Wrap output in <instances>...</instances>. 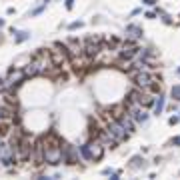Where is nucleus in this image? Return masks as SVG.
<instances>
[{
    "mask_svg": "<svg viewBox=\"0 0 180 180\" xmlns=\"http://www.w3.org/2000/svg\"><path fill=\"white\" fill-rule=\"evenodd\" d=\"M80 152L86 160H100L102 154H104V146H102L100 140L98 142H88V144L80 146Z\"/></svg>",
    "mask_w": 180,
    "mask_h": 180,
    "instance_id": "f257e3e1",
    "label": "nucleus"
},
{
    "mask_svg": "<svg viewBox=\"0 0 180 180\" xmlns=\"http://www.w3.org/2000/svg\"><path fill=\"white\" fill-rule=\"evenodd\" d=\"M62 148L60 146H44V162L48 164H52V166H56V164H60L62 162Z\"/></svg>",
    "mask_w": 180,
    "mask_h": 180,
    "instance_id": "f03ea898",
    "label": "nucleus"
},
{
    "mask_svg": "<svg viewBox=\"0 0 180 180\" xmlns=\"http://www.w3.org/2000/svg\"><path fill=\"white\" fill-rule=\"evenodd\" d=\"M108 132L112 134V138H114L116 142H124L126 136H128V130H126L118 120H112V122L108 124Z\"/></svg>",
    "mask_w": 180,
    "mask_h": 180,
    "instance_id": "7ed1b4c3",
    "label": "nucleus"
},
{
    "mask_svg": "<svg viewBox=\"0 0 180 180\" xmlns=\"http://www.w3.org/2000/svg\"><path fill=\"white\" fill-rule=\"evenodd\" d=\"M134 82H136V86H140V88H144V90L154 86V84H152V82H154L152 76H150L148 72H144V70H138V74H134Z\"/></svg>",
    "mask_w": 180,
    "mask_h": 180,
    "instance_id": "20e7f679",
    "label": "nucleus"
},
{
    "mask_svg": "<svg viewBox=\"0 0 180 180\" xmlns=\"http://www.w3.org/2000/svg\"><path fill=\"white\" fill-rule=\"evenodd\" d=\"M0 162H4L6 166H10L14 162V148L10 144H2L0 142Z\"/></svg>",
    "mask_w": 180,
    "mask_h": 180,
    "instance_id": "39448f33",
    "label": "nucleus"
},
{
    "mask_svg": "<svg viewBox=\"0 0 180 180\" xmlns=\"http://www.w3.org/2000/svg\"><path fill=\"white\" fill-rule=\"evenodd\" d=\"M62 156H64V160L68 164H76L78 162V152H76L74 146H64L62 148Z\"/></svg>",
    "mask_w": 180,
    "mask_h": 180,
    "instance_id": "423d86ee",
    "label": "nucleus"
},
{
    "mask_svg": "<svg viewBox=\"0 0 180 180\" xmlns=\"http://www.w3.org/2000/svg\"><path fill=\"white\" fill-rule=\"evenodd\" d=\"M98 140L102 142V146L106 148V146H110V148H114V144H118L114 138H112V134L108 132V130H104V132H100V136H98Z\"/></svg>",
    "mask_w": 180,
    "mask_h": 180,
    "instance_id": "0eeeda50",
    "label": "nucleus"
},
{
    "mask_svg": "<svg viewBox=\"0 0 180 180\" xmlns=\"http://www.w3.org/2000/svg\"><path fill=\"white\" fill-rule=\"evenodd\" d=\"M118 122H120V124H122L128 132H132V130H134V120H132V116H130L128 112H126V114H120V116H118Z\"/></svg>",
    "mask_w": 180,
    "mask_h": 180,
    "instance_id": "6e6552de",
    "label": "nucleus"
},
{
    "mask_svg": "<svg viewBox=\"0 0 180 180\" xmlns=\"http://www.w3.org/2000/svg\"><path fill=\"white\" fill-rule=\"evenodd\" d=\"M98 52H100V38H96V40L90 38L88 44H86V54L88 56H96Z\"/></svg>",
    "mask_w": 180,
    "mask_h": 180,
    "instance_id": "1a4fd4ad",
    "label": "nucleus"
},
{
    "mask_svg": "<svg viewBox=\"0 0 180 180\" xmlns=\"http://www.w3.org/2000/svg\"><path fill=\"white\" fill-rule=\"evenodd\" d=\"M140 36H142V28H140V26H134V24L126 26V38L136 40V38H140Z\"/></svg>",
    "mask_w": 180,
    "mask_h": 180,
    "instance_id": "9d476101",
    "label": "nucleus"
},
{
    "mask_svg": "<svg viewBox=\"0 0 180 180\" xmlns=\"http://www.w3.org/2000/svg\"><path fill=\"white\" fill-rule=\"evenodd\" d=\"M24 78H26V74H24V72H20V70H18V72H12V74L8 76V80H6V86L10 88L12 84H18V82H20V80H24Z\"/></svg>",
    "mask_w": 180,
    "mask_h": 180,
    "instance_id": "9b49d317",
    "label": "nucleus"
},
{
    "mask_svg": "<svg viewBox=\"0 0 180 180\" xmlns=\"http://www.w3.org/2000/svg\"><path fill=\"white\" fill-rule=\"evenodd\" d=\"M138 50L140 48H136V46H124L122 48V58H134L138 54Z\"/></svg>",
    "mask_w": 180,
    "mask_h": 180,
    "instance_id": "f8f14e48",
    "label": "nucleus"
},
{
    "mask_svg": "<svg viewBox=\"0 0 180 180\" xmlns=\"http://www.w3.org/2000/svg\"><path fill=\"white\" fill-rule=\"evenodd\" d=\"M164 108V96H158V100L154 102V114H160Z\"/></svg>",
    "mask_w": 180,
    "mask_h": 180,
    "instance_id": "ddd939ff",
    "label": "nucleus"
},
{
    "mask_svg": "<svg viewBox=\"0 0 180 180\" xmlns=\"http://www.w3.org/2000/svg\"><path fill=\"white\" fill-rule=\"evenodd\" d=\"M140 166H144V158H140V156H134V158L130 160V168H140Z\"/></svg>",
    "mask_w": 180,
    "mask_h": 180,
    "instance_id": "4468645a",
    "label": "nucleus"
},
{
    "mask_svg": "<svg viewBox=\"0 0 180 180\" xmlns=\"http://www.w3.org/2000/svg\"><path fill=\"white\" fill-rule=\"evenodd\" d=\"M134 120L136 122H146V120H148V114H146L144 110H138V112L134 114Z\"/></svg>",
    "mask_w": 180,
    "mask_h": 180,
    "instance_id": "2eb2a0df",
    "label": "nucleus"
},
{
    "mask_svg": "<svg viewBox=\"0 0 180 180\" xmlns=\"http://www.w3.org/2000/svg\"><path fill=\"white\" fill-rule=\"evenodd\" d=\"M172 98H174V100H180V84L172 88Z\"/></svg>",
    "mask_w": 180,
    "mask_h": 180,
    "instance_id": "dca6fc26",
    "label": "nucleus"
},
{
    "mask_svg": "<svg viewBox=\"0 0 180 180\" xmlns=\"http://www.w3.org/2000/svg\"><path fill=\"white\" fill-rule=\"evenodd\" d=\"M28 36H30V34H28V32H20V34H18V36H16V42H22V40H26V38H28Z\"/></svg>",
    "mask_w": 180,
    "mask_h": 180,
    "instance_id": "f3484780",
    "label": "nucleus"
},
{
    "mask_svg": "<svg viewBox=\"0 0 180 180\" xmlns=\"http://www.w3.org/2000/svg\"><path fill=\"white\" fill-rule=\"evenodd\" d=\"M80 26H82V22H72V24H70V30H74V28H80Z\"/></svg>",
    "mask_w": 180,
    "mask_h": 180,
    "instance_id": "a211bd4d",
    "label": "nucleus"
},
{
    "mask_svg": "<svg viewBox=\"0 0 180 180\" xmlns=\"http://www.w3.org/2000/svg\"><path fill=\"white\" fill-rule=\"evenodd\" d=\"M142 2H144V4H146V6H154V4H156V2H154V0H142Z\"/></svg>",
    "mask_w": 180,
    "mask_h": 180,
    "instance_id": "6ab92c4d",
    "label": "nucleus"
},
{
    "mask_svg": "<svg viewBox=\"0 0 180 180\" xmlns=\"http://www.w3.org/2000/svg\"><path fill=\"white\" fill-rule=\"evenodd\" d=\"M176 122H180V118L178 116H172V118H170V124H176Z\"/></svg>",
    "mask_w": 180,
    "mask_h": 180,
    "instance_id": "aec40b11",
    "label": "nucleus"
},
{
    "mask_svg": "<svg viewBox=\"0 0 180 180\" xmlns=\"http://www.w3.org/2000/svg\"><path fill=\"white\" fill-rule=\"evenodd\" d=\"M74 6V0H66V8H72Z\"/></svg>",
    "mask_w": 180,
    "mask_h": 180,
    "instance_id": "412c9836",
    "label": "nucleus"
},
{
    "mask_svg": "<svg viewBox=\"0 0 180 180\" xmlns=\"http://www.w3.org/2000/svg\"><path fill=\"white\" fill-rule=\"evenodd\" d=\"M172 144H176V146H180V136H176V138L172 140Z\"/></svg>",
    "mask_w": 180,
    "mask_h": 180,
    "instance_id": "4be33fe9",
    "label": "nucleus"
},
{
    "mask_svg": "<svg viewBox=\"0 0 180 180\" xmlns=\"http://www.w3.org/2000/svg\"><path fill=\"white\" fill-rule=\"evenodd\" d=\"M2 26H4V20H0V28H2Z\"/></svg>",
    "mask_w": 180,
    "mask_h": 180,
    "instance_id": "5701e85b",
    "label": "nucleus"
},
{
    "mask_svg": "<svg viewBox=\"0 0 180 180\" xmlns=\"http://www.w3.org/2000/svg\"><path fill=\"white\" fill-rule=\"evenodd\" d=\"M178 74H180V70H178Z\"/></svg>",
    "mask_w": 180,
    "mask_h": 180,
    "instance_id": "b1692460",
    "label": "nucleus"
}]
</instances>
